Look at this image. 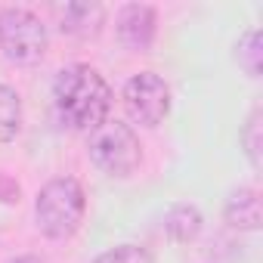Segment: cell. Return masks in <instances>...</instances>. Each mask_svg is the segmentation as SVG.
<instances>
[{"label": "cell", "mask_w": 263, "mask_h": 263, "mask_svg": "<svg viewBox=\"0 0 263 263\" xmlns=\"http://www.w3.org/2000/svg\"><path fill=\"white\" fill-rule=\"evenodd\" d=\"M226 223L245 232L260 229V195L254 189H235L226 201Z\"/></svg>", "instance_id": "cell-7"}, {"label": "cell", "mask_w": 263, "mask_h": 263, "mask_svg": "<svg viewBox=\"0 0 263 263\" xmlns=\"http://www.w3.org/2000/svg\"><path fill=\"white\" fill-rule=\"evenodd\" d=\"M90 158L108 177H130L143 161V149L137 134L127 124L102 121L90 137Z\"/></svg>", "instance_id": "cell-3"}, {"label": "cell", "mask_w": 263, "mask_h": 263, "mask_svg": "<svg viewBox=\"0 0 263 263\" xmlns=\"http://www.w3.org/2000/svg\"><path fill=\"white\" fill-rule=\"evenodd\" d=\"M10 263H44V260H37V257H16V260H10Z\"/></svg>", "instance_id": "cell-14"}, {"label": "cell", "mask_w": 263, "mask_h": 263, "mask_svg": "<svg viewBox=\"0 0 263 263\" xmlns=\"http://www.w3.org/2000/svg\"><path fill=\"white\" fill-rule=\"evenodd\" d=\"M87 211V195L81 189L78 180L71 177H56L50 180L34 201V217H37V229L47 238H68L78 232L81 220Z\"/></svg>", "instance_id": "cell-2"}, {"label": "cell", "mask_w": 263, "mask_h": 263, "mask_svg": "<svg viewBox=\"0 0 263 263\" xmlns=\"http://www.w3.org/2000/svg\"><path fill=\"white\" fill-rule=\"evenodd\" d=\"M0 50L16 65H34L47 53V28L28 10H4L0 13Z\"/></svg>", "instance_id": "cell-4"}, {"label": "cell", "mask_w": 263, "mask_h": 263, "mask_svg": "<svg viewBox=\"0 0 263 263\" xmlns=\"http://www.w3.org/2000/svg\"><path fill=\"white\" fill-rule=\"evenodd\" d=\"M124 108L143 127H155L171 111V90L155 71H140L124 87Z\"/></svg>", "instance_id": "cell-5"}, {"label": "cell", "mask_w": 263, "mask_h": 263, "mask_svg": "<svg viewBox=\"0 0 263 263\" xmlns=\"http://www.w3.org/2000/svg\"><path fill=\"white\" fill-rule=\"evenodd\" d=\"M241 146H245V155L254 167L263 164V115L260 108H254L241 127Z\"/></svg>", "instance_id": "cell-12"}, {"label": "cell", "mask_w": 263, "mask_h": 263, "mask_svg": "<svg viewBox=\"0 0 263 263\" xmlns=\"http://www.w3.org/2000/svg\"><path fill=\"white\" fill-rule=\"evenodd\" d=\"M155 10L146 4H130L118 13V34L130 50H149L155 41Z\"/></svg>", "instance_id": "cell-6"}, {"label": "cell", "mask_w": 263, "mask_h": 263, "mask_svg": "<svg viewBox=\"0 0 263 263\" xmlns=\"http://www.w3.org/2000/svg\"><path fill=\"white\" fill-rule=\"evenodd\" d=\"M53 105L62 124L71 130H93L111 108V90L105 78L90 65H68L53 84Z\"/></svg>", "instance_id": "cell-1"}, {"label": "cell", "mask_w": 263, "mask_h": 263, "mask_svg": "<svg viewBox=\"0 0 263 263\" xmlns=\"http://www.w3.org/2000/svg\"><path fill=\"white\" fill-rule=\"evenodd\" d=\"M19 124H22V102L16 90L0 84V143H10L16 137Z\"/></svg>", "instance_id": "cell-10"}, {"label": "cell", "mask_w": 263, "mask_h": 263, "mask_svg": "<svg viewBox=\"0 0 263 263\" xmlns=\"http://www.w3.org/2000/svg\"><path fill=\"white\" fill-rule=\"evenodd\" d=\"M164 232L174 241H192L201 232V214L192 204H174L164 217Z\"/></svg>", "instance_id": "cell-9"}, {"label": "cell", "mask_w": 263, "mask_h": 263, "mask_svg": "<svg viewBox=\"0 0 263 263\" xmlns=\"http://www.w3.org/2000/svg\"><path fill=\"white\" fill-rule=\"evenodd\" d=\"M93 263H155V260L140 245H118V248H108L105 254H99Z\"/></svg>", "instance_id": "cell-13"}, {"label": "cell", "mask_w": 263, "mask_h": 263, "mask_svg": "<svg viewBox=\"0 0 263 263\" xmlns=\"http://www.w3.org/2000/svg\"><path fill=\"white\" fill-rule=\"evenodd\" d=\"M102 25V10L93 4H68L62 10V31L68 34H78V37H90L96 34Z\"/></svg>", "instance_id": "cell-8"}, {"label": "cell", "mask_w": 263, "mask_h": 263, "mask_svg": "<svg viewBox=\"0 0 263 263\" xmlns=\"http://www.w3.org/2000/svg\"><path fill=\"white\" fill-rule=\"evenodd\" d=\"M235 50H238L235 59H238V65L248 71V78H260V68H263V34H260L257 28L248 31V34L238 41Z\"/></svg>", "instance_id": "cell-11"}]
</instances>
